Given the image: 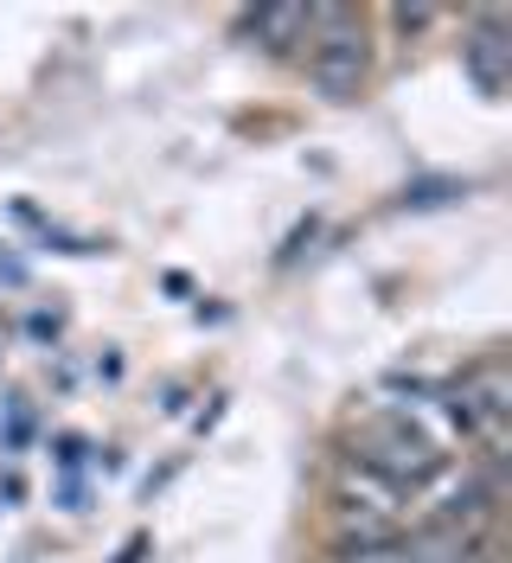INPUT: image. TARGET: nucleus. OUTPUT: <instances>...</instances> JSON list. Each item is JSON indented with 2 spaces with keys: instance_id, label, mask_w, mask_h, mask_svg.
Listing matches in <instances>:
<instances>
[{
  "instance_id": "obj_1",
  "label": "nucleus",
  "mask_w": 512,
  "mask_h": 563,
  "mask_svg": "<svg viewBox=\"0 0 512 563\" xmlns=\"http://www.w3.org/2000/svg\"><path fill=\"white\" fill-rule=\"evenodd\" d=\"M307 77L334 97L352 103L366 90V20L346 7H314V38H307Z\"/></svg>"
},
{
  "instance_id": "obj_12",
  "label": "nucleus",
  "mask_w": 512,
  "mask_h": 563,
  "mask_svg": "<svg viewBox=\"0 0 512 563\" xmlns=\"http://www.w3.org/2000/svg\"><path fill=\"white\" fill-rule=\"evenodd\" d=\"M116 563H148V538H129V544H122V558Z\"/></svg>"
},
{
  "instance_id": "obj_3",
  "label": "nucleus",
  "mask_w": 512,
  "mask_h": 563,
  "mask_svg": "<svg viewBox=\"0 0 512 563\" xmlns=\"http://www.w3.org/2000/svg\"><path fill=\"white\" fill-rule=\"evenodd\" d=\"M243 33H257L275 58H295V45L314 38V7H263V13H238Z\"/></svg>"
},
{
  "instance_id": "obj_9",
  "label": "nucleus",
  "mask_w": 512,
  "mask_h": 563,
  "mask_svg": "<svg viewBox=\"0 0 512 563\" xmlns=\"http://www.w3.org/2000/svg\"><path fill=\"white\" fill-rule=\"evenodd\" d=\"M45 385H52V390H70V385H77V365L52 352V365H45Z\"/></svg>"
},
{
  "instance_id": "obj_10",
  "label": "nucleus",
  "mask_w": 512,
  "mask_h": 563,
  "mask_svg": "<svg viewBox=\"0 0 512 563\" xmlns=\"http://www.w3.org/2000/svg\"><path fill=\"white\" fill-rule=\"evenodd\" d=\"M0 282H7V288H26V263L7 256V244H0Z\"/></svg>"
},
{
  "instance_id": "obj_2",
  "label": "nucleus",
  "mask_w": 512,
  "mask_h": 563,
  "mask_svg": "<svg viewBox=\"0 0 512 563\" xmlns=\"http://www.w3.org/2000/svg\"><path fill=\"white\" fill-rule=\"evenodd\" d=\"M500 26H506V13H475V38L461 45V65H468V77H475L487 97L506 90V45H500Z\"/></svg>"
},
{
  "instance_id": "obj_7",
  "label": "nucleus",
  "mask_w": 512,
  "mask_h": 563,
  "mask_svg": "<svg viewBox=\"0 0 512 563\" xmlns=\"http://www.w3.org/2000/svg\"><path fill=\"white\" fill-rule=\"evenodd\" d=\"M0 506H7V512L26 506V474H20V467H0Z\"/></svg>"
},
{
  "instance_id": "obj_5",
  "label": "nucleus",
  "mask_w": 512,
  "mask_h": 563,
  "mask_svg": "<svg viewBox=\"0 0 512 563\" xmlns=\"http://www.w3.org/2000/svg\"><path fill=\"white\" fill-rule=\"evenodd\" d=\"M52 461H58V474H65V481H77V474H84V461H90V442H84L77 429H58V435H52Z\"/></svg>"
},
{
  "instance_id": "obj_8",
  "label": "nucleus",
  "mask_w": 512,
  "mask_h": 563,
  "mask_svg": "<svg viewBox=\"0 0 512 563\" xmlns=\"http://www.w3.org/2000/svg\"><path fill=\"white\" fill-rule=\"evenodd\" d=\"M436 20H443V13H429V7H416V13L397 7V13H391V26H397V33H423V26H436Z\"/></svg>"
},
{
  "instance_id": "obj_11",
  "label": "nucleus",
  "mask_w": 512,
  "mask_h": 563,
  "mask_svg": "<svg viewBox=\"0 0 512 563\" xmlns=\"http://www.w3.org/2000/svg\"><path fill=\"white\" fill-rule=\"evenodd\" d=\"M161 410H167V417H179V410H186V385H167V390H161Z\"/></svg>"
},
{
  "instance_id": "obj_6",
  "label": "nucleus",
  "mask_w": 512,
  "mask_h": 563,
  "mask_svg": "<svg viewBox=\"0 0 512 563\" xmlns=\"http://www.w3.org/2000/svg\"><path fill=\"white\" fill-rule=\"evenodd\" d=\"M26 333H33L39 346H58V340H65V314H58V308H33V314H26Z\"/></svg>"
},
{
  "instance_id": "obj_4",
  "label": "nucleus",
  "mask_w": 512,
  "mask_h": 563,
  "mask_svg": "<svg viewBox=\"0 0 512 563\" xmlns=\"http://www.w3.org/2000/svg\"><path fill=\"white\" fill-rule=\"evenodd\" d=\"M33 429H39L33 404H26V397H13V404H7V417H0V455H7V461H13V455H26Z\"/></svg>"
}]
</instances>
